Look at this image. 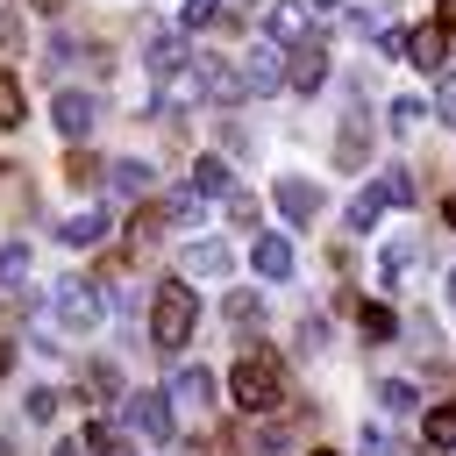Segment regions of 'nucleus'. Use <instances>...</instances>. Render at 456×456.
I'll return each mask as SVG.
<instances>
[{
	"label": "nucleus",
	"instance_id": "obj_9",
	"mask_svg": "<svg viewBox=\"0 0 456 456\" xmlns=\"http://www.w3.org/2000/svg\"><path fill=\"white\" fill-rule=\"evenodd\" d=\"M185 57H192V50H185V36H164V28H150V36H142V64H150V78H171Z\"/></svg>",
	"mask_w": 456,
	"mask_h": 456
},
{
	"label": "nucleus",
	"instance_id": "obj_19",
	"mask_svg": "<svg viewBox=\"0 0 456 456\" xmlns=\"http://www.w3.org/2000/svg\"><path fill=\"white\" fill-rule=\"evenodd\" d=\"M378 200H385V207H413V200H420V178H413V171H399V164H392V171H385V178H378Z\"/></svg>",
	"mask_w": 456,
	"mask_h": 456
},
{
	"label": "nucleus",
	"instance_id": "obj_16",
	"mask_svg": "<svg viewBox=\"0 0 456 456\" xmlns=\"http://www.w3.org/2000/svg\"><path fill=\"white\" fill-rule=\"evenodd\" d=\"M107 171H114V192H121V200H142V192L157 185V171H150L142 157H121V164H107Z\"/></svg>",
	"mask_w": 456,
	"mask_h": 456
},
{
	"label": "nucleus",
	"instance_id": "obj_11",
	"mask_svg": "<svg viewBox=\"0 0 456 456\" xmlns=\"http://www.w3.org/2000/svg\"><path fill=\"white\" fill-rule=\"evenodd\" d=\"M363 157H370V121H363V107L342 121V135H335V164L342 171H363Z\"/></svg>",
	"mask_w": 456,
	"mask_h": 456
},
{
	"label": "nucleus",
	"instance_id": "obj_22",
	"mask_svg": "<svg viewBox=\"0 0 456 456\" xmlns=\"http://www.w3.org/2000/svg\"><path fill=\"white\" fill-rule=\"evenodd\" d=\"M57 235H64V242H71V249H93V242H100V235H107V221H100V214H93V207H86V214H71V221H64V228H57Z\"/></svg>",
	"mask_w": 456,
	"mask_h": 456
},
{
	"label": "nucleus",
	"instance_id": "obj_17",
	"mask_svg": "<svg viewBox=\"0 0 456 456\" xmlns=\"http://www.w3.org/2000/svg\"><path fill=\"white\" fill-rule=\"evenodd\" d=\"M228 264H235L228 242H192L185 249V271H200V278H228Z\"/></svg>",
	"mask_w": 456,
	"mask_h": 456
},
{
	"label": "nucleus",
	"instance_id": "obj_42",
	"mask_svg": "<svg viewBox=\"0 0 456 456\" xmlns=\"http://www.w3.org/2000/svg\"><path fill=\"white\" fill-rule=\"evenodd\" d=\"M442 221H449V228H456V192H449V200H442Z\"/></svg>",
	"mask_w": 456,
	"mask_h": 456
},
{
	"label": "nucleus",
	"instance_id": "obj_5",
	"mask_svg": "<svg viewBox=\"0 0 456 456\" xmlns=\"http://www.w3.org/2000/svg\"><path fill=\"white\" fill-rule=\"evenodd\" d=\"M57 321H64L71 335H86V328L100 321V292H93L86 278H64V285H57Z\"/></svg>",
	"mask_w": 456,
	"mask_h": 456
},
{
	"label": "nucleus",
	"instance_id": "obj_41",
	"mask_svg": "<svg viewBox=\"0 0 456 456\" xmlns=\"http://www.w3.org/2000/svg\"><path fill=\"white\" fill-rule=\"evenodd\" d=\"M28 7H36V14H64V0H28Z\"/></svg>",
	"mask_w": 456,
	"mask_h": 456
},
{
	"label": "nucleus",
	"instance_id": "obj_20",
	"mask_svg": "<svg viewBox=\"0 0 456 456\" xmlns=\"http://www.w3.org/2000/svg\"><path fill=\"white\" fill-rule=\"evenodd\" d=\"M420 435H428V449H456V399H442V406L420 420Z\"/></svg>",
	"mask_w": 456,
	"mask_h": 456
},
{
	"label": "nucleus",
	"instance_id": "obj_3",
	"mask_svg": "<svg viewBox=\"0 0 456 456\" xmlns=\"http://www.w3.org/2000/svg\"><path fill=\"white\" fill-rule=\"evenodd\" d=\"M235 86H242V93H278V86H285V50H278V43H249L242 64H235Z\"/></svg>",
	"mask_w": 456,
	"mask_h": 456
},
{
	"label": "nucleus",
	"instance_id": "obj_15",
	"mask_svg": "<svg viewBox=\"0 0 456 456\" xmlns=\"http://www.w3.org/2000/svg\"><path fill=\"white\" fill-rule=\"evenodd\" d=\"M171 399H178V406H207V399H214V378H207L200 363H178V370H171Z\"/></svg>",
	"mask_w": 456,
	"mask_h": 456
},
{
	"label": "nucleus",
	"instance_id": "obj_21",
	"mask_svg": "<svg viewBox=\"0 0 456 456\" xmlns=\"http://www.w3.org/2000/svg\"><path fill=\"white\" fill-rule=\"evenodd\" d=\"M157 214H164V228H200V192L185 185V192H171Z\"/></svg>",
	"mask_w": 456,
	"mask_h": 456
},
{
	"label": "nucleus",
	"instance_id": "obj_32",
	"mask_svg": "<svg viewBox=\"0 0 456 456\" xmlns=\"http://www.w3.org/2000/svg\"><path fill=\"white\" fill-rule=\"evenodd\" d=\"M178 21H185V28H207V21H221V0H185V7H178Z\"/></svg>",
	"mask_w": 456,
	"mask_h": 456
},
{
	"label": "nucleus",
	"instance_id": "obj_31",
	"mask_svg": "<svg viewBox=\"0 0 456 456\" xmlns=\"http://www.w3.org/2000/svg\"><path fill=\"white\" fill-rule=\"evenodd\" d=\"M378 399H385L392 413H406V406H420V392H413L406 378H385V385H378Z\"/></svg>",
	"mask_w": 456,
	"mask_h": 456
},
{
	"label": "nucleus",
	"instance_id": "obj_33",
	"mask_svg": "<svg viewBox=\"0 0 456 456\" xmlns=\"http://www.w3.org/2000/svg\"><path fill=\"white\" fill-rule=\"evenodd\" d=\"M228 214H235V228H256V192H228Z\"/></svg>",
	"mask_w": 456,
	"mask_h": 456
},
{
	"label": "nucleus",
	"instance_id": "obj_23",
	"mask_svg": "<svg viewBox=\"0 0 456 456\" xmlns=\"http://www.w3.org/2000/svg\"><path fill=\"white\" fill-rule=\"evenodd\" d=\"M356 328H363V335H370V342H392V335H399V314H392V306H378V299H370V306H356Z\"/></svg>",
	"mask_w": 456,
	"mask_h": 456
},
{
	"label": "nucleus",
	"instance_id": "obj_24",
	"mask_svg": "<svg viewBox=\"0 0 456 456\" xmlns=\"http://www.w3.org/2000/svg\"><path fill=\"white\" fill-rule=\"evenodd\" d=\"M28 278V242H0V292H21Z\"/></svg>",
	"mask_w": 456,
	"mask_h": 456
},
{
	"label": "nucleus",
	"instance_id": "obj_7",
	"mask_svg": "<svg viewBox=\"0 0 456 456\" xmlns=\"http://www.w3.org/2000/svg\"><path fill=\"white\" fill-rule=\"evenodd\" d=\"M93 121H100V100L64 86V93H57V128H64V142H86V135H93Z\"/></svg>",
	"mask_w": 456,
	"mask_h": 456
},
{
	"label": "nucleus",
	"instance_id": "obj_35",
	"mask_svg": "<svg viewBox=\"0 0 456 456\" xmlns=\"http://www.w3.org/2000/svg\"><path fill=\"white\" fill-rule=\"evenodd\" d=\"M428 114H442V121L456 128V78H442V86H435V107H428Z\"/></svg>",
	"mask_w": 456,
	"mask_h": 456
},
{
	"label": "nucleus",
	"instance_id": "obj_46",
	"mask_svg": "<svg viewBox=\"0 0 456 456\" xmlns=\"http://www.w3.org/2000/svg\"><path fill=\"white\" fill-rule=\"evenodd\" d=\"M314 456H335V449H314Z\"/></svg>",
	"mask_w": 456,
	"mask_h": 456
},
{
	"label": "nucleus",
	"instance_id": "obj_43",
	"mask_svg": "<svg viewBox=\"0 0 456 456\" xmlns=\"http://www.w3.org/2000/svg\"><path fill=\"white\" fill-rule=\"evenodd\" d=\"M7 363H14V349H7V342H0V378H7Z\"/></svg>",
	"mask_w": 456,
	"mask_h": 456
},
{
	"label": "nucleus",
	"instance_id": "obj_1",
	"mask_svg": "<svg viewBox=\"0 0 456 456\" xmlns=\"http://www.w3.org/2000/svg\"><path fill=\"white\" fill-rule=\"evenodd\" d=\"M228 392H235V406L242 413H278L285 406V363L271 356V349H242V363H235V378H228Z\"/></svg>",
	"mask_w": 456,
	"mask_h": 456
},
{
	"label": "nucleus",
	"instance_id": "obj_25",
	"mask_svg": "<svg viewBox=\"0 0 456 456\" xmlns=\"http://www.w3.org/2000/svg\"><path fill=\"white\" fill-rule=\"evenodd\" d=\"M28 121V100H21V78L0 71V128H21Z\"/></svg>",
	"mask_w": 456,
	"mask_h": 456
},
{
	"label": "nucleus",
	"instance_id": "obj_13",
	"mask_svg": "<svg viewBox=\"0 0 456 456\" xmlns=\"http://www.w3.org/2000/svg\"><path fill=\"white\" fill-rule=\"evenodd\" d=\"M249 264H256V278H292V242L285 235H256L249 242Z\"/></svg>",
	"mask_w": 456,
	"mask_h": 456
},
{
	"label": "nucleus",
	"instance_id": "obj_28",
	"mask_svg": "<svg viewBox=\"0 0 456 456\" xmlns=\"http://www.w3.org/2000/svg\"><path fill=\"white\" fill-rule=\"evenodd\" d=\"M378 214H385V200H378V185H370V192H356V200H349V228H356V235H363V228H370V221H378Z\"/></svg>",
	"mask_w": 456,
	"mask_h": 456
},
{
	"label": "nucleus",
	"instance_id": "obj_27",
	"mask_svg": "<svg viewBox=\"0 0 456 456\" xmlns=\"http://www.w3.org/2000/svg\"><path fill=\"white\" fill-rule=\"evenodd\" d=\"M86 392L93 399H121V370L114 363H86Z\"/></svg>",
	"mask_w": 456,
	"mask_h": 456
},
{
	"label": "nucleus",
	"instance_id": "obj_45",
	"mask_svg": "<svg viewBox=\"0 0 456 456\" xmlns=\"http://www.w3.org/2000/svg\"><path fill=\"white\" fill-rule=\"evenodd\" d=\"M306 7H335V0H306Z\"/></svg>",
	"mask_w": 456,
	"mask_h": 456
},
{
	"label": "nucleus",
	"instance_id": "obj_4",
	"mask_svg": "<svg viewBox=\"0 0 456 456\" xmlns=\"http://www.w3.org/2000/svg\"><path fill=\"white\" fill-rule=\"evenodd\" d=\"M192 100L228 107V100H242V86H235V71H228L221 57H200V50H192Z\"/></svg>",
	"mask_w": 456,
	"mask_h": 456
},
{
	"label": "nucleus",
	"instance_id": "obj_6",
	"mask_svg": "<svg viewBox=\"0 0 456 456\" xmlns=\"http://www.w3.org/2000/svg\"><path fill=\"white\" fill-rule=\"evenodd\" d=\"M128 428L142 442H171V399L164 392H128Z\"/></svg>",
	"mask_w": 456,
	"mask_h": 456
},
{
	"label": "nucleus",
	"instance_id": "obj_37",
	"mask_svg": "<svg viewBox=\"0 0 456 456\" xmlns=\"http://www.w3.org/2000/svg\"><path fill=\"white\" fill-rule=\"evenodd\" d=\"M50 413H57V392L36 385V392H28V420H50Z\"/></svg>",
	"mask_w": 456,
	"mask_h": 456
},
{
	"label": "nucleus",
	"instance_id": "obj_34",
	"mask_svg": "<svg viewBox=\"0 0 456 456\" xmlns=\"http://www.w3.org/2000/svg\"><path fill=\"white\" fill-rule=\"evenodd\" d=\"M356 449H363V456H399V442H392L385 428H363V442H356Z\"/></svg>",
	"mask_w": 456,
	"mask_h": 456
},
{
	"label": "nucleus",
	"instance_id": "obj_29",
	"mask_svg": "<svg viewBox=\"0 0 456 456\" xmlns=\"http://www.w3.org/2000/svg\"><path fill=\"white\" fill-rule=\"evenodd\" d=\"M228 321H235V328H256V321H264V299H256V292H228Z\"/></svg>",
	"mask_w": 456,
	"mask_h": 456
},
{
	"label": "nucleus",
	"instance_id": "obj_8",
	"mask_svg": "<svg viewBox=\"0 0 456 456\" xmlns=\"http://www.w3.org/2000/svg\"><path fill=\"white\" fill-rule=\"evenodd\" d=\"M285 86H292V93H314V86H328V50H321V43H299V50L285 57Z\"/></svg>",
	"mask_w": 456,
	"mask_h": 456
},
{
	"label": "nucleus",
	"instance_id": "obj_26",
	"mask_svg": "<svg viewBox=\"0 0 456 456\" xmlns=\"http://www.w3.org/2000/svg\"><path fill=\"white\" fill-rule=\"evenodd\" d=\"M192 192H235L228 185V164L221 157H192Z\"/></svg>",
	"mask_w": 456,
	"mask_h": 456
},
{
	"label": "nucleus",
	"instance_id": "obj_2",
	"mask_svg": "<svg viewBox=\"0 0 456 456\" xmlns=\"http://www.w3.org/2000/svg\"><path fill=\"white\" fill-rule=\"evenodd\" d=\"M192 321H200V299H192V285H157V306H150V342L164 349V356H178L185 342H192Z\"/></svg>",
	"mask_w": 456,
	"mask_h": 456
},
{
	"label": "nucleus",
	"instance_id": "obj_14",
	"mask_svg": "<svg viewBox=\"0 0 456 456\" xmlns=\"http://www.w3.org/2000/svg\"><path fill=\"white\" fill-rule=\"evenodd\" d=\"M264 21H271V36H278V43H306V0H271V14H264Z\"/></svg>",
	"mask_w": 456,
	"mask_h": 456
},
{
	"label": "nucleus",
	"instance_id": "obj_12",
	"mask_svg": "<svg viewBox=\"0 0 456 456\" xmlns=\"http://www.w3.org/2000/svg\"><path fill=\"white\" fill-rule=\"evenodd\" d=\"M442 50H449V36L428 21V28H413L406 36V50H399V64H420V71H442Z\"/></svg>",
	"mask_w": 456,
	"mask_h": 456
},
{
	"label": "nucleus",
	"instance_id": "obj_40",
	"mask_svg": "<svg viewBox=\"0 0 456 456\" xmlns=\"http://www.w3.org/2000/svg\"><path fill=\"white\" fill-rule=\"evenodd\" d=\"M50 456H86V442H57V449H50Z\"/></svg>",
	"mask_w": 456,
	"mask_h": 456
},
{
	"label": "nucleus",
	"instance_id": "obj_44",
	"mask_svg": "<svg viewBox=\"0 0 456 456\" xmlns=\"http://www.w3.org/2000/svg\"><path fill=\"white\" fill-rule=\"evenodd\" d=\"M449 306H456V271H449Z\"/></svg>",
	"mask_w": 456,
	"mask_h": 456
},
{
	"label": "nucleus",
	"instance_id": "obj_39",
	"mask_svg": "<svg viewBox=\"0 0 456 456\" xmlns=\"http://www.w3.org/2000/svg\"><path fill=\"white\" fill-rule=\"evenodd\" d=\"M442 36H456V0H442V21H435Z\"/></svg>",
	"mask_w": 456,
	"mask_h": 456
},
{
	"label": "nucleus",
	"instance_id": "obj_18",
	"mask_svg": "<svg viewBox=\"0 0 456 456\" xmlns=\"http://www.w3.org/2000/svg\"><path fill=\"white\" fill-rule=\"evenodd\" d=\"M100 171H107V164H100L86 142H71V157H64V178H71V192H93V185H100Z\"/></svg>",
	"mask_w": 456,
	"mask_h": 456
},
{
	"label": "nucleus",
	"instance_id": "obj_36",
	"mask_svg": "<svg viewBox=\"0 0 456 456\" xmlns=\"http://www.w3.org/2000/svg\"><path fill=\"white\" fill-rule=\"evenodd\" d=\"M420 114H428V107H420V100H392V128H399V135H406V128H413V121H420Z\"/></svg>",
	"mask_w": 456,
	"mask_h": 456
},
{
	"label": "nucleus",
	"instance_id": "obj_10",
	"mask_svg": "<svg viewBox=\"0 0 456 456\" xmlns=\"http://www.w3.org/2000/svg\"><path fill=\"white\" fill-rule=\"evenodd\" d=\"M278 214H285L292 228H306V221L321 214V185H306V178H278Z\"/></svg>",
	"mask_w": 456,
	"mask_h": 456
},
{
	"label": "nucleus",
	"instance_id": "obj_38",
	"mask_svg": "<svg viewBox=\"0 0 456 456\" xmlns=\"http://www.w3.org/2000/svg\"><path fill=\"white\" fill-rule=\"evenodd\" d=\"M299 342H306V349H321V342H328V321H321V314H306V321H299Z\"/></svg>",
	"mask_w": 456,
	"mask_h": 456
},
{
	"label": "nucleus",
	"instance_id": "obj_30",
	"mask_svg": "<svg viewBox=\"0 0 456 456\" xmlns=\"http://www.w3.org/2000/svg\"><path fill=\"white\" fill-rule=\"evenodd\" d=\"M413 256H420V242H413V235H399V242L385 249V285H392V278H399V271H406Z\"/></svg>",
	"mask_w": 456,
	"mask_h": 456
}]
</instances>
